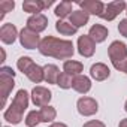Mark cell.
<instances>
[{
	"label": "cell",
	"instance_id": "6da1fadb",
	"mask_svg": "<svg viewBox=\"0 0 127 127\" xmlns=\"http://www.w3.org/2000/svg\"><path fill=\"white\" fill-rule=\"evenodd\" d=\"M39 52L46 57H54L58 60H67L73 57L75 46L72 40L67 39H58L54 36H45L40 40Z\"/></svg>",
	"mask_w": 127,
	"mask_h": 127
},
{
	"label": "cell",
	"instance_id": "7a4b0ae2",
	"mask_svg": "<svg viewBox=\"0 0 127 127\" xmlns=\"http://www.w3.org/2000/svg\"><path fill=\"white\" fill-rule=\"evenodd\" d=\"M108 55L112 63V66L117 70H123L126 61H127V45L120 40H114L108 46Z\"/></svg>",
	"mask_w": 127,
	"mask_h": 127
},
{
	"label": "cell",
	"instance_id": "3957f363",
	"mask_svg": "<svg viewBox=\"0 0 127 127\" xmlns=\"http://www.w3.org/2000/svg\"><path fill=\"white\" fill-rule=\"evenodd\" d=\"M20 43L21 46H24L26 49H39V45H40V37H39V33L24 27L21 32H20Z\"/></svg>",
	"mask_w": 127,
	"mask_h": 127
},
{
	"label": "cell",
	"instance_id": "277c9868",
	"mask_svg": "<svg viewBox=\"0 0 127 127\" xmlns=\"http://www.w3.org/2000/svg\"><path fill=\"white\" fill-rule=\"evenodd\" d=\"M127 9V3L123 2V0H115V2H109L108 5H105V11L100 15L102 20L105 21H112L115 20L121 12H124Z\"/></svg>",
	"mask_w": 127,
	"mask_h": 127
},
{
	"label": "cell",
	"instance_id": "5b68a950",
	"mask_svg": "<svg viewBox=\"0 0 127 127\" xmlns=\"http://www.w3.org/2000/svg\"><path fill=\"white\" fill-rule=\"evenodd\" d=\"M51 97H52V93L46 87L36 85L32 90V102L34 103V106H39V108L48 106L49 102H51Z\"/></svg>",
	"mask_w": 127,
	"mask_h": 127
},
{
	"label": "cell",
	"instance_id": "8992f818",
	"mask_svg": "<svg viewBox=\"0 0 127 127\" xmlns=\"http://www.w3.org/2000/svg\"><path fill=\"white\" fill-rule=\"evenodd\" d=\"M76 108H78V112L84 117H91V115L97 114V111H99V105H97L96 99L88 97V96H84V97L78 99Z\"/></svg>",
	"mask_w": 127,
	"mask_h": 127
},
{
	"label": "cell",
	"instance_id": "52a82bcc",
	"mask_svg": "<svg viewBox=\"0 0 127 127\" xmlns=\"http://www.w3.org/2000/svg\"><path fill=\"white\" fill-rule=\"evenodd\" d=\"M78 52L88 58V57H93L94 52H96V42L88 36V34H82L78 37Z\"/></svg>",
	"mask_w": 127,
	"mask_h": 127
},
{
	"label": "cell",
	"instance_id": "ba28073f",
	"mask_svg": "<svg viewBox=\"0 0 127 127\" xmlns=\"http://www.w3.org/2000/svg\"><path fill=\"white\" fill-rule=\"evenodd\" d=\"M15 87L14 76L6 75V73H0V94H2V108H5L6 100L11 94V91Z\"/></svg>",
	"mask_w": 127,
	"mask_h": 127
},
{
	"label": "cell",
	"instance_id": "9c48e42d",
	"mask_svg": "<svg viewBox=\"0 0 127 127\" xmlns=\"http://www.w3.org/2000/svg\"><path fill=\"white\" fill-rule=\"evenodd\" d=\"M79 8L88 15L100 17L105 11V3L100 2V0H84V2H79Z\"/></svg>",
	"mask_w": 127,
	"mask_h": 127
},
{
	"label": "cell",
	"instance_id": "30bf717a",
	"mask_svg": "<svg viewBox=\"0 0 127 127\" xmlns=\"http://www.w3.org/2000/svg\"><path fill=\"white\" fill-rule=\"evenodd\" d=\"M52 3H54L52 0H49V2H42V0H26L23 3V9H24V12L36 15V14H42V11L49 8Z\"/></svg>",
	"mask_w": 127,
	"mask_h": 127
},
{
	"label": "cell",
	"instance_id": "8fae6325",
	"mask_svg": "<svg viewBox=\"0 0 127 127\" xmlns=\"http://www.w3.org/2000/svg\"><path fill=\"white\" fill-rule=\"evenodd\" d=\"M18 36H20L18 30H17V27L12 23H6V24L2 26V29H0V40H2L3 43H6V45L14 43Z\"/></svg>",
	"mask_w": 127,
	"mask_h": 127
},
{
	"label": "cell",
	"instance_id": "7c38bea8",
	"mask_svg": "<svg viewBox=\"0 0 127 127\" xmlns=\"http://www.w3.org/2000/svg\"><path fill=\"white\" fill-rule=\"evenodd\" d=\"M46 27H48V18H46L43 14L32 15V17L27 20V29H30V30L36 32V33L43 32Z\"/></svg>",
	"mask_w": 127,
	"mask_h": 127
},
{
	"label": "cell",
	"instance_id": "4fadbf2b",
	"mask_svg": "<svg viewBox=\"0 0 127 127\" xmlns=\"http://www.w3.org/2000/svg\"><path fill=\"white\" fill-rule=\"evenodd\" d=\"M109 75H111V70L105 63H94L90 69V76L96 81H105L109 78Z\"/></svg>",
	"mask_w": 127,
	"mask_h": 127
},
{
	"label": "cell",
	"instance_id": "5bb4252c",
	"mask_svg": "<svg viewBox=\"0 0 127 127\" xmlns=\"http://www.w3.org/2000/svg\"><path fill=\"white\" fill-rule=\"evenodd\" d=\"M29 102H30V99H29V93H27L26 90H18L11 105L15 106L18 111H21V112L24 114V111L29 108Z\"/></svg>",
	"mask_w": 127,
	"mask_h": 127
},
{
	"label": "cell",
	"instance_id": "9a60e30c",
	"mask_svg": "<svg viewBox=\"0 0 127 127\" xmlns=\"http://www.w3.org/2000/svg\"><path fill=\"white\" fill-rule=\"evenodd\" d=\"M108 34H109L108 29H106L105 26H102V24H94V26H91V29H90V32H88V36H90L96 43L103 42V40L108 37Z\"/></svg>",
	"mask_w": 127,
	"mask_h": 127
},
{
	"label": "cell",
	"instance_id": "2e32d148",
	"mask_svg": "<svg viewBox=\"0 0 127 127\" xmlns=\"http://www.w3.org/2000/svg\"><path fill=\"white\" fill-rule=\"evenodd\" d=\"M75 91L81 93V94H85L91 90V79L85 75H78L75 76V81H73V87H72Z\"/></svg>",
	"mask_w": 127,
	"mask_h": 127
},
{
	"label": "cell",
	"instance_id": "e0dca14e",
	"mask_svg": "<svg viewBox=\"0 0 127 127\" xmlns=\"http://www.w3.org/2000/svg\"><path fill=\"white\" fill-rule=\"evenodd\" d=\"M88 20H90V15H88L87 12H84L82 9L73 11V12L70 14V17H69V23H70L73 27H76V29L84 27V26L88 23Z\"/></svg>",
	"mask_w": 127,
	"mask_h": 127
},
{
	"label": "cell",
	"instance_id": "ac0fdd59",
	"mask_svg": "<svg viewBox=\"0 0 127 127\" xmlns=\"http://www.w3.org/2000/svg\"><path fill=\"white\" fill-rule=\"evenodd\" d=\"M84 70V64L81 61H76V60H66L63 63V72H66L72 76H78L81 75Z\"/></svg>",
	"mask_w": 127,
	"mask_h": 127
},
{
	"label": "cell",
	"instance_id": "d6986e66",
	"mask_svg": "<svg viewBox=\"0 0 127 127\" xmlns=\"http://www.w3.org/2000/svg\"><path fill=\"white\" fill-rule=\"evenodd\" d=\"M26 76H27L32 82H34V84H40L42 81H45V72H43V67L34 63V64L27 70Z\"/></svg>",
	"mask_w": 127,
	"mask_h": 127
},
{
	"label": "cell",
	"instance_id": "ffe728a7",
	"mask_svg": "<svg viewBox=\"0 0 127 127\" xmlns=\"http://www.w3.org/2000/svg\"><path fill=\"white\" fill-rule=\"evenodd\" d=\"M43 72H45V82L48 84H55L57 85V81H58V76H60V69L55 66V64H46L43 66Z\"/></svg>",
	"mask_w": 127,
	"mask_h": 127
},
{
	"label": "cell",
	"instance_id": "44dd1931",
	"mask_svg": "<svg viewBox=\"0 0 127 127\" xmlns=\"http://www.w3.org/2000/svg\"><path fill=\"white\" fill-rule=\"evenodd\" d=\"M3 118H5L8 123H11V124H20V123H21V120H23V112H21V111H18L15 106H12V105H11V106L5 111Z\"/></svg>",
	"mask_w": 127,
	"mask_h": 127
},
{
	"label": "cell",
	"instance_id": "7402d4cb",
	"mask_svg": "<svg viewBox=\"0 0 127 127\" xmlns=\"http://www.w3.org/2000/svg\"><path fill=\"white\" fill-rule=\"evenodd\" d=\"M55 30H57L60 34H63V36H73V34L78 32L76 27H73L70 23H67V21H64V20H58V21L55 23Z\"/></svg>",
	"mask_w": 127,
	"mask_h": 127
},
{
	"label": "cell",
	"instance_id": "603a6c76",
	"mask_svg": "<svg viewBox=\"0 0 127 127\" xmlns=\"http://www.w3.org/2000/svg\"><path fill=\"white\" fill-rule=\"evenodd\" d=\"M72 8H73V3H72V2H60V3L57 5V8H55L54 14H55L60 20H63V18H66V17H70V14L73 12Z\"/></svg>",
	"mask_w": 127,
	"mask_h": 127
},
{
	"label": "cell",
	"instance_id": "cb8c5ba5",
	"mask_svg": "<svg viewBox=\"0 0 127 127\" xmlns=\"http://www.w3.org/2000/svg\"><path fill=\"white\" fill-rule=\"evenodd\" d=\"M39 114H40V121H42V123H52V121L55 120V117H57L55 108H54V106H49V105L40 108Z\"/></svg>",
	"mask_w": 127,
	"mask_h": 127
},
{
	"label": "cell",
	"instance_id": "d4e9b609",
	"mask_svg": "<svg viewBox=\"0 0 127 127\" xmlns=\"http://www.w3.org/2000/svg\"><path fill=\"white\" fill-rule=\"evenodd\" d=\"M73 81H75V76L66 73V72H61L60 76H58V81H57V85L63 90H67V88H72L73 87Z\"/></svg>",
	"mask_w": 127,
	"mask_h": 127
},
{
	"label": "cell",
	"instance_id": "484cf974",
	"mask_svg": "<svg viewBox=\"0 0 127 127\" xmlns=\"http://www.w3.org/2000/svg\"><path fill=\"white\" fill-rule=\"evenodd\" d=\"M33 64H34V61H33L30 57H20L18 61H17V67H18V70L23 72V73H27V70H29Z\"/></svg>",
	"mask_w": 127,
	"mask_h": 127
},
{
	"label": "cell",
	"instance_id": "4316f807",
	"mask_svg": "<svg viewBox=\"0 0 127 127\" xmlns=\"http://www.w3.org/2000/svg\"><path fill=\"white\" fill-rule=\"evenodd\" d=\"M39 123H42L39 111H30L27 114V117H26V126L27 127H36Z\"/></svg>",
	"mask_w": 127,
	"mask_h": 127
},
{
	"label": "cell",
	"instance_id": "83f0119b",
	"mask_svg": "<svg viewBox=\"0 0 127 127\" xmlns=\"http://www.w3.org/2000/svg\"><path fill=\"white\" fill-rule=\"evenodd\" d=\"M14 8H15V2H14V0H2V2H0V12H2L0 20H3V17L8 12H12Z\"/></svg>",
	"mask_w": 127,
	"mask_h": 127
},
{
	"label": "cell",
	"instance_id": "f1b7e54d",
	"mask_svg": "<svg viewBox=\"0 0 127 127\" xmlns=\"http://www.w3.org/2000/svg\"><path fill=\"white\" fill-rule=\"evenodd\" d=\"M118 32H120L121 36L127 37V18H124V20L120 21V24H118Z\"/></svg>",
	"mask_w": 127,
	"mask_h": 127
},
{
	"label": "cell",
	"instance_id": "f546056e",
	"mask_svg": "<svg viewBox=\"0 0 127 127\" xmlns=\"http://www.w3.org/2000/svg\"><path fill=\"white\" fill-rule=\"evenodd\" d=\"M82 127H106V126L99 120H91V121H87Z\"/></svg>",
	"mask_w": 127,
	"mask_h": 127
},
{
	"label": "cell",
	"instance_id": "4dcf8cb0",
	"mask_svg": "<svg viewBox=\"0 0 127 127\" xmlns=\"http://www.w3.org/2000/svg\"><path fill=\"white\" fill-rule=\"evenodd\" d=\"M49 127H67V126H66L64 123H52Z\"/></svg>",
	"mask_w": 127,
	"mask_h": 127
},
{
	"label": "cell",
	"instance_id": "1f68e13d",
	"mask_svg": "<svg viewBox=\"0 0 127 127\" xmlns=\"http://www.w3.org/2000/svg\"><path fill=\"white\" fill-rule=\"evenodd\" d=\"M118 127H127V118L121 120V121H120V124H118Z\"/></svg>",
	"mask_w": 127,
	"mask_h": 127
},
{
	"label": "cell",
	"instance_id": "d6a6232c",
	"mask_svg": "<svg viewBox=\"0 0 127 127\" xmlns=\"http://www.w3.org/2000/svg\"><path fill=\"white\" fill-rule=\"evenodd\" d=\"M0 51H2V60H0V61H2V63H3V61L6 60V52H5V49H3V48H2V49H0Z\"/></svg>",
	"mask_w": 127,
	"mask_h": 127
},
{
	"label": "cell",
	"instance_id": "836d02e7",
	"mask_svg": "<svg viewBox=\"0 0 127 127\" xmlns=\"http://www.w3.org/2000/svg\"><path fill=\"white\" fill-rule=\"evenodd\" d=\"M121 72H124V73H127V61H126V64H124V67H123V70Z\"/></svg>",
	"mask_w": 127,
	"mask_h": 127
},
{
	"label": "cell",
	"instance_id": "e575fe53",
	"mask_svg": "<svg viewBox=\"0 0 127 127\" xmlns=\"http://www.w3.org/2000/svg\"><path fill=\"white\" fill-rule=\"evenodd\" d=\"M124 109H126V112H127V100H126V105H124Z\"/></svg>",
	"mask_w": 127,
	"mask_h": 127
},
{
	"label": "cell",
	"instance_id": "d590c367",
	"mask_svg": "<svg viewBox=\"0 0 127 127\" xmlns=\"http://www.w3.org/2000/svg\"><path fill=\"white\" fill-rule=\"evenodd\" d=\"M3 127H9V126H3Z\"/></svg>",
	"mask_w": 127,
	"mask_h": 127
},
{
	"label": "cell",
	"instance_id": "8d00e7d4",
	"mask_svg": "<svg viewBox=\"0 0 127 127\" xmlns=\"http://www.w3.org/2000/svg\"><path fill=\"white\" fill-rule=\"evenodd\" d=\"M126 14H127V9H126Z\"/></svg>",
	"mask_w": 127,
	"mask_h": 127
}]
</instances>
